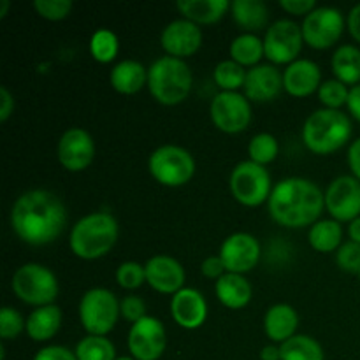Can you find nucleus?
Returning a JSON list of instances; mask_svg holds the SVG:
<instances>
[{"instance_id": "nucleus-1", "label": "nucleus", "mask_w": 360, "mask_h": 360, "mask_svg": "<svg viewBox=\"0 0 360 360\" xmlns=\"http://www.w3.org/2000/svg\"><path fill=\"white\" fill-rule=\"evenodd\" d=\"M14 234L30 246H46L62 236L67 225V210L58 195L49 190H28L11 207Z\"/></svg>"}, {"instance_id": "nucleus-2", "label": "nucleus", "mask_w": 360, "mask_h": 360, "mask_svg": "<svg viewBox=\"0 0 360 360\" xmlns=\"http://www.w3.org/2000/svg\"><path fill=\"white\" fill-rule=\"evenodd\" d=\"M267 210L281 227L304 229L320 220L326 210V193L311 179L292 176L274 185Z\"/></svg>"}, {"instance_id": "nucleus-3", "label": "nucleus", "mask_w": 360, "mask_h": 360, "mask_svg": "<svg viewBox=\"0 0 360 360\" xmlns=\"http://www.w3.org/2000/svg\"><path fill=\"white\" fill-rule=\"evenodd\" d=\"M118 236L116 218L105 211H94L79 218L70 229V252L81 260L102 259L115 248Z\"/></svg>"}, {"instance_id": "nucleus-4", "label": "nucleus", "mask_w": 360, "mask_h": 360, "mask_svg": "<svg viewBox=\"0 0 360 360\" xmlns=\"http://www.w3.org/2000/svg\"><path fill=\"white\" fill-rule=\"evenodd\" d=\"M354 127L347 112L336 109H319L302 125V143L315 155H333L352 139Z\"/></svg>"}, {"instance_id": "nucleus-5", "label": "nucleus", "mask_w": 360, "mask_h": 360, "mask_svg": "<svg viewBox=\"0 0 360 360\" xmlns=\"http://www.w3.org/2000/svg\"><path fill=\"white\" fill-rule=\"evenodd\" d=\"M193 74L185 60L160 56L148 69V90L162 105H178L188 98Z\"/></svg>"}, {"instance_id": "nucleus-6", "label": "nucleus", "mask_w": 360, "mask_h": 360, "mask_svg": "<svg viewBox=\"0 0 360 360\" xmlns=\"http://www.w3.org/2000/svg\"><path fill=\"white\" fill-rule=\"evenodd\" d=\"M11 288L21 302L34 308L55 304L58 297V278L49 267L28 262L18 267L11 280Z\"/></svg>"}, {"instance_id": "nucleus-7", "label": "nucleus", "mask_w": 360, "mask_h": 360, "mask_svg": "<svg viewBox=\"0 0 360 360\" xmlns=\"http://www.w3.org/2000/svg\"><path fill=\"white\" fill-rule=\"evenodd\" d=\"M148 171L151 178L162 186L178 188L192 181L197 164L188 150L176 144H164L157 148L148 158Z\"/></svg>"}, {"instance_id": "nucleus-8", "label": "nucleus", "mask_w": 360, "mask_h": 360, "mask_svg": "<svg viewBox=\"0 0 360 360\" xmlns=\"http://www.w3.org/2000/svg\"><path fill=\"white\" fill-rule=\"evenodd\" d=\"M79 322L88 336H108L116 327L120 315V301L111 290L102 287L84 292L79 301Z\"/></svg>"}, {"instance_id": "nucleus-9", "label": "nucleus", "mask_w": 360, "mask_h": 360, "mask_svg": "<svg viewBox=\"0 0 360 360\" xmlns=\"http://www.w3.org/2000/svg\"><path fill=\"white\" fill-rule=\"evenodd\" d=\"M231 193L241 206L259 207L267 202L273 192V181L267 167L252 160L239 162L231 172Z\"/></svg>"}, {"instance_id": "nucleus-10", "label": "nucleus", "mask_w": 360, "mask_h": 360, "mask_svg": "<svg viewBox=\"0 0 360 360\" xmlns=\"http://www.w3.org/2000/svg\"><path fill=\"white\" fill-rule=\"evenodd\" d=\"M210 116L220 132L234 136L252 123V102L239 91H218L211 101Z\"/></svg>"}, {"instance_id": "nucleus-11", "label": "nucleus", "mask_w": 360, "mask_h": 360, "mask_svg": "<svg viewBox=\"0 0 360 360\" xmlns=\"http://www.w3.org/2000/svg\"><path fill=\"white\" fill-rule=\"evenodd\" d=\"M347 20L336 7H316L302 20V37L304 44L313 49H329L343 35Z\"/></svg>"}, {"instance_id": "nucleus-12", "label": "nucleus", "mask_w": 360, "mask_h": 360, "mask_svg": "<svg viewBox=\"0 0 360 360\" xmlns=\"http://www.w3.org/2000/svg\"><path fill=\"white\" fill-rule=\"evenodd\" d=\"M304 37L302 28L292 20H278L267 27L264 37V51L266 58L273 65H290L299 60Z\"/></svg>"}, {"instance_id": "nucleus-13", "label": "nucleus", "mask_w": 360, "mask_h": 360, "mask_svg": "<svg viewBox=\"0 0 360 360\" xmlns=\"http://www.w3.org/2000/svg\"><path fill=\"white\" fill-rule=\"evenodd\" d=\"M127 347L136 360H158L167 348V333L164 323L155 316H144L132 323Z\"/></svg>"}, {"instance_id": "nucleus-14", "label": "nucleus", "mask_w": 360, "mask_h": 360, "mask_svg": "<svg viewBox=\"0 0 360 360\" xmlns=\"http://www.w3.org/2000/svg\"><path fill=\"white\" fill-rule=\"evenodd\" d=\"M326 211L340 224L360 217V181L354 176L333 179L326 190Z\"/></svg>"}, {"instance_id": "nucleus-15", "label": "nucleus", "mask_w": 360, "mask_h": 360, "mask_svg": "<svg viewBox=\"0 0 360 360\" xmlns=\"http://www.w3.org/2000/svg\"><path fill=\"white\" fill-rule=\"evenodd\" d=\"M60 165L69 172H83L95 158V141L81 127H70L62 134L56 146Z\"/></svg>"}, {"instance_id": "nucleus-16", "label": "nucleus", "mask_w": 360, "mask_h": 360, "mask_svg": "<svg viewBox=\"0 0 360 360\" xmlns=\"http://www.w3.org/2000/svg\"><path fill=\"white\" fill-rule=\"evenodd\" d=\"M220 259L224 260L227 273L243 274L253 271L259 264L262 248L255 236L248 232H234L220 246Z\"/></svg>"}, {"instance_id": "nucleus-17", "label": "nucleus", "mask_w": 360, "mask_h": 360, "mask_svg": "<svg viewBox=\"0 0 360 360\" xmlns=\"http://www.w3.org/2000/svg\"><path fill=\"white\" fill-rule=\"evenodd\" d=\"M160 44L167 56L185 60L195 55L202 46V30L199 25L179 18L162 30Z\"/></svg>"}, {"instance_id": "nucleus-18", "label": "nucleus", "mask_w": 360, "mask_h": 360, "mask_svg": "<svg viewBox=\"0 0 360 360\" xmlns=\"http://www.w3.org/2000/svg\"><path fill=\"white\" fill-rule=\"evenodd\" d=\"M146 271V283L155 292L164 295L178 294L181 288H185L186 273L185 267L176 259L169 255H155L144 264Z\"/></svg>"}, {"instance_id": "nucleus-19", "label": "nucleus", "mask_w": 360, "mask_h": 360, "mask_svg": "<svg viewBox=\"0 0 360 360\" xmlns=\"http://www.w3.org/2000/svg\"><path fill=\"white\" fill-rule=\"evenodd\" d=\"M283 88V72L278 70L273 63H260V65L248 69L245 81V97L250 102H271L278 98Z\"/></svg>"}, {"instance_id": "nucleus-20", "label": "nucleus", "mask_w": 360, "mask_h": 360, "mask_svg": "<svg viewBox=\"0 0 360 360\" xmlns=\"http://www.w3.org/2000/svg\"><path fill=\"white\" fill-rule=\"evenodd\" d=\"M172 320L185 330H195L207 319V302L195 288L185 287L171 297Z\"/></svg>"}, {"instance_id": "nucleus-21", "label": "nucleus", "mask_w": 360, "mask_h": 360, "mask_svg": "<svg viewBox=\"0 0 360 360\" xmlns=\"http://www.w3.org/2000/svg\"><path fill=\"white\" fill-rule=\"evenodd\" d=\"M322 86V70L319 63L308 58H299L283 70V88L295 98L309 97Z\"/></svg>"}, {"instance_id": "nucleus-22", "label": "nucleus", "mask_w": 360, "mask_h": 360, "mask_svg": "<svg viewBox=\"0 0 360 360\" xmlns=\"http://www.w3.org/2000/svg\"><path fill=\"white\" fill-rule=\"evenodd\" d=\"M299 315L287 302L273 304L264 315V333L274 345H283L297 334Z\"/></svg>"}, {"instance_id": "nucleus-23", "label": "nucleus", "mask_w": 360, "mask_h": 360, "mask_svg": "<svg viewBox=\"0 0 360 360\" xmlns=\"http://www.w3.org/2000/svg\"><path fill=\"white\" fill-rule=\"evenodd\" d=\"M214 294L227 309H243L252 302L253 287L243 274L225 273L220 280L214 281Z\"/></svg>"}, {"instance_id": "nucleus-24", "label": "nucleus", "mask_w": 360, "mask_h": 360, "mask_svg": "<svg viewBox=\"0 0 360 360\" xmlns=\"http://www.w3.org/2000/svg\"><path fill=\"white\" fill-rule=\"evenodd\" d=\"M112 90L122 95H136L148 86V69L137 60H122L109 74Z\"/></svg>"}, {"instance_id": "nucleus-25", "label": "nucleus", "mask_w": 360, "mask_h": 360, "mask_svg": "<svg viewBox=\"0 0 360 360\" xmlns=\"http://www.w3.org/2000/svg\"><path fill=\"white\" fill-rule=\"evenodd\" d=\"M62 309L56 304L42 306V308H35L34 311L28 315L27 319V330L28 338L37 343H46V341L53 340L58 334L60 327H62Z\"/></svg>"}, {"instance_id": "nucleus-26", "label": "nucleus", "mask_w": 360, "mask_h": 360, "mask_svg": "<svg viewBox=\"0 0 360 360\" xmlns=\"http://www.w3.org/2000/svg\"><path fill=\"white\" fill-rule=\"evenodd\" d=\"M231 16L243 34H253L267 27L271 14L262 0H234L231 2Z\"/></svg>"}, {"instance_id": "nucleus-27", "label": "nucleus", "mask_w": 360, "mask_h": 360, "mask_svg": "<svg viewBox=\"0 0 360 360\" xmlns=\"http://www.w3.org/2000/svg\"><path fill=\"white\" fill-rule=\"evenodd\" d=\"M176 9L185 20L195 25H213L231 11V2L227 0H178Z\"/></svg>"}, {"instance_id": "nucleus-28", "label": "nucleus", "mask_w": 360, "mask_h": 360, "mask_svg": "<svg viewBox=\"0 0 360 360\" xmlns=\"http://www.w3.org/2000/svg\"><path fill=\"white\" fill-rule=\"evenodd\" d=\"M330 69L334 79L347 86H357L360 84V49L354 44L340 46L330 60Z\"/></svg>"}, {"instance_id": "nucleus-29", "label": "nucleus", "mask_w": 360, "mask_h": 360, "mask_svg": "<svg viewBox=\"0 0 360 360\" xmlns=\"http://www.w3.org/2000/svg\"><path fill=\"white\" fill-rule=\"evenodd\" d=\"M308 241L315 252L319 253H333L340 250L343 245V229L340 221L333 220H319L315 225L309 227Z\"/></svg>"}, {"instance_id": "nucleus-30", "label": "nucleus", "mask_w": 360, "mask_h": 360, "mask_svg": "<svg viewBox=\"0 0 360 360\" xmlns=\"http://www.w3.org/2000/svg\"><path fill=\"white\" fill-rule=\"evenodd\" d=\"M231 60H234L236 63H239L241 67H253L260 65V60L266 56L264 51V39H260L255 34H241L231 42Z\"/></svg>"}, {"instance_id": "nucleus-31", "label": "nucleus", "mask_w": 360, "mask_h": 360, "mask_svg": "<svg viewBox=\"0 0 360 360\" xmlns=\"http://www.w3.org/2000/svg\"><path fill=\"white\" fill-rule=\"evenodd\" d=\"M281 360H326L323 347L311 336L295 334L283 345H280Z\"/></svg>"}, {"instance_id": "nucleus-32", "label": "nucleus", "mask_w": 360, "mask_h": 360, "mask_svg": "<svg viewBox=\"0 0 360 360\" xmlns=\"http://www.w3.org/2000/svg\"><path fill=\"white\" fill-rule=\"evenodd\" d=\"M77 360H116V348L105 336H86L74 348Z\"/></svg>"}, {"instance_id": "nucleus-33", "label": "nucleus", "mask_w": 360, "mask_h": 360, "mask_svg": "<svg viewBox=\"0 0 360 360\" xmlns=\"http://www.w3.org/2000/svg\"><path fill=\"white\" fill-rule=\"evenodd\" d=\"M120 41L115 32L108 28H98L90 39V55L98 63H111L118 56Z\"/></svg>"}, {"instance_id": "nucleus-34", "label": "nucleus", "mask_w": 360, "mask_h": 360, "mask_svg": "<svg viewBox=\"0 0 360 360\" xmlns=\"http://www.w3.org/2000/svg\"><path fill=\"white\" fill-rule=\"evenodd\" d=\"M246 72L248 70L234 60H221L213 70L214 84L220 88V91H238L239 88H245Z\"/></svg>"}, {"instance_id": "nucleus-35", "label": "nucleus", "mask_w": 360, "mask_h": 360, "mask_svg": "<svg viewBox=\"0 0 360 360\" xmlns=\"http://www.w3.org/2000/svg\"><path fill=\"white\" fill-rule=\"evenodd\" d=\"M278 153H280V143L273 134L260 132L253 136L248 143V160L264 165V167L276 160Z\"/></svg>"}, {"instance_id": "nucleus-36", "label": "nucleus", "mask_w": 360, "mask_h": 360, "mask_svg": "<svg viewBox=\"0 0 360 360\" xmlns=\"http://www.w3.org/2000/svg\"><path fill=\"white\" fill-rule=\"evenodd\" d=\"M350 88L338 79L323 81L319 90V101L323 105V109H336L340 111L343 105H347Z\"/></svg>"}, {"instance_id": "nucleus-37", "label": "nucleus", "mask_w": 360, "mask_h": 360, "mask_svg": "<svg viewBox=\"0 0 360 360\" xmlns=\"http://www.w3.org/2000/svg\"><path fill=\"white\" fill-rule=\"evenodd\" d=\"M116 283L123 288V290H137L146 283V271L144 266L139 262H129L120 264L116 269Z\"/></svg>"}, {"instance_id": "nucleus-38", "label": "nucleus", "mask_w": 360, "mask_h": 360, "mask_svg": "<svg viewBox=\"0 0 360 360\" xmlns=\"http://www.w3.org/2000/svg\"><path fill=\"white\" fill-rule=\"evenodd\" d=\"M23 330H27V320L14 308L4 306L0 311V338L4 341L16 340Z\"/></svg>"}, {"instance_id": "nucleus-39", "label": "nucleus", "mask_w": 360, "mask_h": 360, "mask_svg": "<svg viewBox=\"0 0 360 360\" xmlns=\"http://www.w3.org/2000/svg\"><path fill=\"white\" fill-rule=\"evenodd\" d=\"M34 9L44 20L62 21L72 11V2L70 0H35Z\"/></svg>"}, {"instance_id": "nucleus-40", "label": "nucleus", "mask_w": 360, "mask_h": 360, "mask_svg": "<svg viewBox=\"0 0 360 360\" xmlns=\"http://www.w3.org/2000/svg\"><path fill=\"white\" fill-rule=\"evenodd\" d=\"M336 262L341 271L350 274L360 273V245L354 241H347L336 252Z\"/></svg>"}, {"instance_id": "nucleus-41", "label": "nucleus", "mask_w": 360, "mask_h": 360, "mask_svg": "<svg viewBox=\"0 0 360 360\" xmlns=\"http://www.w3.org/2000/svg\"><path fill=\"white\" fill-rule=\"evenodd\" d=\"M120 315L122 319H125L127 322L136 323L141 319H144L146 315V302L143 301L137 295H125V297L120 301Z\"/></svg>"}, {"instance_id": "nucleus-42", "label": "nucleus", "mask_w": 360, "mask_h": 360, "mask_svg": "<svg viewBox=\"0 0 360 360\" xmlns=\"http://www.w3.org/2000/svg\"><path fill=\"white\" fill-rule=\"evenodd\" d=\"M34 360H77L76 354L62 345H49L34 355Z\"/></svg>"}, {"instance_id": "nucleus-43", "label": "nucleus", "mask_w": 360, "mask_h": 360, "mask_svg": "<svg viewBox=\"0 0 360 360\" xmlns=\"http://www.w3.org/2000/svg\"><path fill=\"white\" fill-rule=\"evenodd\" d=\"M280 7L292 16H308L316 9L315 0H280Z\"/></svg>"}, {"instance_id": "nucleus-44", "label": "nucleus", "mask_w": 360, "mask_h": 360, "mask_svg": "<svg viewBox=\"0 0 360 360\" xmlns=\"http://www.w3.org/2000/svg\"><path fill=\"white\" fill-rule=\"evenodd\" d=\"M200 271H202V274L207 278V280H217V281L227 273L225 264L224 260L220 259V255L207 257V259L200 264Z\"/></svg>"}, {"instance_id": "nucleus-45", "label": "nucleus", "mask_w": 360, "mask_h": 360, "mask_svg": "<svg viewBox=\"0 0 360 360\" xmlns=\"http://www.w3.org/2000/svg\"><path fill=\"white\" fill-rule=\"evenodd\" d=\"M14 102L13 94L7 90L6 86H0V122H7L11 118V115L14 112Z\"/></svg>"}, {"instance_id": "nucleus-46", "label": "nucleus", "mask_w": 360, "mask_h": 360, "mask_svg": "<svg viewBox=\"0 0 360 360\" xmlns=\"http://www.w3.org/2000/svg\"><path fill=\"white\" fill-rule=\"evenodd\" d=\"M348 167H350L352 176L360 181V137L348 148Z\"/></svg>"}, {"instance_id": "nucleus-47", "label": "nucleus", "mask_w": 360, "mask_h": 360, "mask_svg": "<svg viewBox=\"0 0 360 360\" xmlns=\"http://www.w3.org/2000/svg\"><path fill=\"white\" fill-rule=\"evenodd\" d=\"M347 28L352 37H354V41H357L360 44V4L352 7V11L348 13Z\"/></svg>"}, {"instance_id": "nucleus-48", "label": "nucleus", "mask_w": 360, "mask_h": 360, "mask_svg": "<svg viewBox=\"0 0 360 360\" xmlns=\"http://www.w3.org/2000/svg\"><path fill=\"white\" fill-rule=\"evenodd\" d=\"M347 108H348V112L352 115V118H355L360 123V84L350 88Z\"/></svg>"}, {"instance_id": "nucleus-49", "label": "nucleus", "mask_w": 360, "mask_h": 360, "mask_svg": "<svg viewBox=\"0 0 360 360\" xmlns=\"http://www.w3.org/2000/svg\"><path fill=\"white\" fill-rule=\"evenodd\" d=\"M260 360H281L280 345H267L260 352Z\"/></svg>"}, {"instance_id": "nucleus-50", "label": "nucleus", "mask_w": 360, "mask_h": 360, "mask_svg": "<svg viewBox=\"0 0 360 360\" xmlns=\"http://www.w3.org/2000/svg\"><path fill=\"white\" fill-rule=\"evenodd\" d=\"M348 236H350V241L359 243L360 245V217L355 218L354 221H350V225H348Z\"/></svg>"}, {"instance_id": "nucleus-51", "label": "nucleus", "mask_w": 360, "mask_h": 360, "mask_svg": "<svg viewBox=\"0 0 360 360\" xmlns=\"http://www.w3.org/2000/svg\"><path fill=\"white\" fill-rule=\"evenodd\" d=\"M9 6H11L9 0H2V2H0V20L7 16V11H9Z\"/></svg>"}, {"instance_id": "nucleus-52", "label": "nucleus", "mask_w": 360, "mask_h": 360, "mask_svg": "<svg viewBox=\"0 0 360 360\" xmlns=\"http://www.w3.org/2000/svg\"><path fill=\"white\" fill-rule=\"evenodd\" d=\"M116 360H136L132 357V355H129V357H127V355H123V357H118Z\"/></svg>"}, {"instance_id": "nucleus-53", "label": "nucleus", "mask_w": 360, "mask_h": 360, "mask_svg": "<svg viewBox=\"0 0 360 360\" xmlns=\"http://www.w3.org/2000/svg\"><path fill=\"white\" fill-rule=\"evenodd\" d=\"M357 276H359V281H360V273H359V274H357Z\"/></svg>"}]
</instances>
